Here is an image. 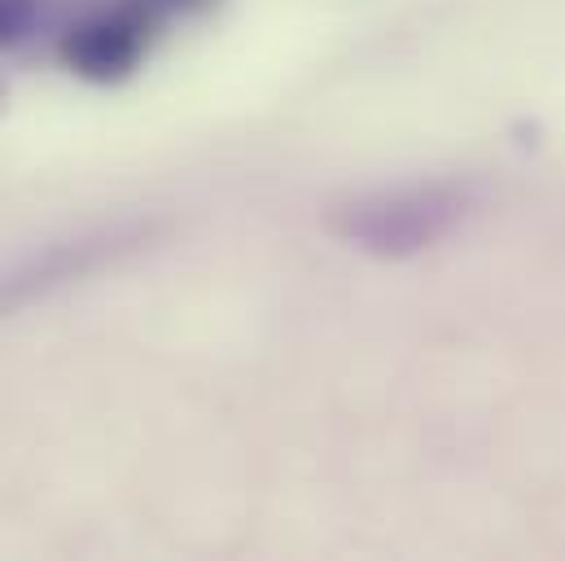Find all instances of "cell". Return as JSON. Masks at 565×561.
<instances>
[{
	"label": "cell",
	"mask_w": 565,
	"mask_h": 561,
	"mask_svg": "<svg viewBox=\"0 0 565 561\" xmlns=\"http://www.w3.org/2000/svg\"><path fill=\"white\" fill-rule=\"evenodd\" d=\"M153 13L128 0L115 13H97L79 27H71L57 44V57L71 75L88 80V84H119L141 66V53L153 31Z\"/></svg>",
	"instance_id": "7a4b0ae2"
},
{
	"label": "cell",
	"mask_w": 565,
	"mask_h": 561,
	"mask_svg": "<svg viewBox=\"0 0 565 561\" xmlns=\"http://www.w3.org/2000/svg\"><path fill=\"white\" fill-rule=\"evenodd\" d=\"M469 207L473 198L465 184L429 180V184H399V189H377V193L338 202L324 224L333 237L377 260H408L438 246L447 233H456Z\"/></svg>",
	"instance_id": "6da1fadb"
},
{
	"label": "cell",
	"mask_w": 565,
	"mask_h": 561,
	"mask_svg": "<svg viewBox=\"0 0 565 561\" xmlns=\"http://www.w3.org/2000/svg\"><path fill=\"white\" fill-rule=\"evenodd\" d=\"M137 4H145L153 18H167V13H206L220 0H137Z\"/></svg>",
	"instance_id": "277c9868"
},
{
	"label": "cell",
	"mask_w": 565,
	"mask_h": 561,
	"mask_svg": "<svg viewBox=\"0 0 565 561\" xmlns=\"http://www.w3.org/2000/svg\"><path fill=\"white\" fill-rule=\"evenodd\" d=\"M31 18H35L31 0H0V53L26 40V31H31Z\"/></svg>",
	"instance_id": "3957f363"
}]
</instances>
